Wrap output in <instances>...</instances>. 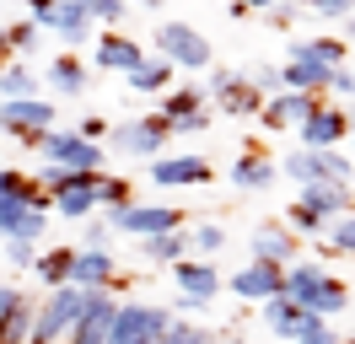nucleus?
I'll return each instance as SVG.
<instances>
[{
  "mask_svg": "<svg viewBox=\"0 0 355 344\" xmlns=\"http://www.w3.org/2000/svg\"><path fill=\"white\" fill-rule=\"evenodd\" d=\"M49 210L54 199L38 189V178H17L11 189L0 194V242H38L49 226Z\"/></svg>",
  "mask_w": 355,
  "mask_h": 344,
  "instance_id": "nucleus-1",
  "label": "nucleus"
},
{
  "mask_svg": "<svg viewBox=\"0 0 355 344\" xmlns=\"http://www.w3.org/2000/svg\"><path fill=\"white\" fill-rule=\"evenodd\" d=\"M81 312H87V291L81 285H54L33 312V344H70Z\"/></svg>",
  "mask_w": 355,
  "mask_h": 344,
  "instance_id": "nucleus-2",
  "label": "nucleus"
},
{
  "mask_svg": "<svg viewBox=\"0 0 355 344\" xmlns=\"http://www.w3.org/2000/svg\"><path fill=\"white\" fill-rule=\"evenodd\" d=\"M167 140H173V124L162 113H140V119L113 124L103 146L119 150V156H135V162H156V156H167Z\"/></svg>",
  "mask_w": 355,
  "mask_h": 344,
  "instance_id": "nucleus-3",
  "label": "nucleus"
},
{
  "mask_svg": "<svg viewBox=\"0 0 355 344\" xmlns=\"http://www.w3.org/2000/svg\"><path fill=\"white\" fill-rule=\"evenodd\" d=\"M280 178H291L296 189H318V183H355V162L345 150H291L280 156Z\"/></svg>",
  "mask_w": 355,
  "mask_h": 344,
  "instance_id": "nucleus-4",
  "label": "nucleus"
},
{
  "mask_svg": "<svg viewBox=\"0 0 355 344\" xmlns=\"http://www.w3.org/2000/svg\"><path fill=\"white\" fill-rule=\"evenodd\" d=\"M156 54L178 70H210L216 64V49L205 38L200 27H189V22H162L156 27Z\"/></svg>",
  "mask_w": 355,
  "mask_h": 344,
  "instance_id": "nucleus-5",
  "label": "nucleus"
},
{
  "mask_svg": "<svg viewBox=\"0 0 355 344\" xmlns=\"http://www.w3.org/2000/svg\"><path fill=\"white\" fill-rule=\"evenodd\" d=\"M38 156L54 162V167H70V172H103L108 146H97V140L76 135V129H49L44 140H38Z\"/></svg>",
  "mask_w": 355,
  "mask_h": 344,
  "instance_id": "nucleus-6",
  "label": "nucleus"
},
{
  "mask_svg": "<svg viewBox=\"0 0 355 344\" xmlns=\"http://www.w3.org/2000/svg\"><path fill=\"white\" fill-rule=\"evenodd\" d=\"M205 97L232 113V119H253V113H264V92L248 81L243 70H221V64H210V86H205Z\"/></svg>",
  "mask_w": 355,
  "mask_h": 344,
  "instance_id": "nucleus-7",
  "label": "nucleus"
},
{
  "mask_svg": "<svg viewBox=\"0 0 355 344\" xmlns=\"http://www.w3.org/2000/svg\"><path fill=\"white\" fill-rule=\"evenodd\" d=\"M173 322V307H151V301H119L108 344H156L162 328Z\"/></svg>",
  "mask_w": 355,
  "mask_h": 344,
  "instance_id": "nucleus-8",
  "label": "nucleus"
},
{
  "mask_svg": "<svg viewBox=\"0 0 355 344\" xmlns=\"http://www.w3.org/2000/svg\"><path fill=\"white\" fill-rule=\"evenodd\" d=\"M49 129H54V103L49 97H22V103H0V135L22 140V146L38 150Z\"/></svg>",
  "mask_w": 355,
  "mask_h": 344,
  "instance_id": "nucleus-9",
  "label": "nucleus"
},
{
  "mask_svg": "<svg viewBox=\"0 0 355 344\" xmlns=\"http://www.w3.org/2000/svg\"><path fill=\"white\" fill-rule=\"evenodd\" d=\"M183 221L189 215L183 210H173V205H124V210H108V226L113 232H124V237H162V232H183Z\"/></svg>",
  "mask_w": 355,
  "mask_h": 344,
  "instance_id": "nucleus-10",
  "label": "nucleus"
},
{
  "mask_svg": "<svg viewBox=\"0 0 355 344\" xmlns=\"http://www.w3.org/2000/svg\"><path fill=\"white\" fill-rule=\"evenodd\" d=\"M296 140H302V150H339L345 140H350V113L334 103H318L296 124Z\"/></svg>",
  "mask_w": 355,
  "mask_h": 344,
  "instance_id": "nucleus-11",
  "label": "nucleus"
},
{
  "mask_svg": "<svg viewBox=\"0 0 355 344\" xmlns=\"http://www.w3.org/2000/svg\"><path fill=\"white\" fill-rule=\"evenodd\" d=\"M27 17L38 22L44 33H60L65 43H87L92 22L81 11V0H27Z\"/></svg>",
  "mask_w": 355,
  "mask_h": 344,
  "instance_id": "nucleus-12",
  "label": "nucleus"
},
{
  "mask_svg": "<svg viewBox=\"0 0 355 344\" xmlns=\"http://www.w3.org/2000/svg\"><path fill=\"white\" fill-rule=\"evenodd\" d=\"M210 178H216V167H210V156H200V150H178V156H156L151 162L156 189H200Z\"/></svg>",
  "mask_w": 355,
  "mask_h": 344,
  "instance_id": "nucleus-13",
  "label": "nucleus"
},
{
  "mask_svg": "<svg viewBox=\"0 0 355 344\" xmlns=\"http://www.w3.org/2000/svg\"><path fill=\"white\" fill-rule=\"evenodd\" d=\"M226 285H232V296L264 307L269 296H280V291H286V264H264V258H253V264H243Z\"/></svg>",
  "mask_w": 355,
  "mask_h": 344,
  "instance_id": "nucleus-14",
  "label": "nucleus"
},
{
  "mask_svg": "<svg viewBox=\"0 0 355 344\" xmlns=\"http://www.w3.org/2000/svg\"><path fill=\"white\" fill-rule=\"evenodd\" d=\"M259 312H264V328L269 334H275V339H302V334H307L312 322H329V318H318V312H312V307H302V301H291L286 291H280V296H269L264 307H259Z\"/></svg>",
  "mask_w": 355,
  "mask_h": 344,
  "instance_id": "nucleus-15",
  "label": "nucleus"
},
{
  "mask_svg": "<svg viewBox=\"0 0 355 344\" xmlns=\"http://www.w3.org/2000/svg\"><path fill=\"white\" fill-rule=\"evenodd\" d=\"M113 318H119V301H113V291H87V312H81V322H76L70 344H108Z\"/></svg>",
  "mask_w": 355,
  "mask_h": 344,
  "instance_id": "nucleus-16",
  "label": "nucleus"
},
{
  "mask_svg": "<svg viewBox=\"0 0 355 344\" xmlns=\"http://www.w3.org/2000/svg\"><path fill=\"white\" fill-rule=\"evenodd\" d=\"M275 178H280V162L264 156V146H248L232 162V189L237 194H264V189H275Z\"/></svg>",
  "mask_w": 355,
  "mask_h": 344,
  "instance_id": "nucleus-17",
  "label": "nucleus"
},
{
  "mask_svg": "<svg viewBox=\"0 0 355 344\" xmlns=\"http://www.w3.org/2000/svg\"><path fill=\"white\" fill-rule=\"evenodd\" d=\"M296 242L302 237L291 232L286 221H259L248 232V248H253V258H264V264H296Z\"/></svg>",
  "mask_w": 355,
  "mask_h": 344,
  "instance_id": "nucleus-18",
  "label": "nucleus"
},
{
  "mask_svg": "<svg viewBox=\"0 0 355 344\" xmlns=\"http://www.w3.org/2000/svg\"><path fill=\"white\" fill-rule=\"evenodd\" d=\"M119 280V258L108 248H76V264H70V285L81 291H108Z\"/></svg>",
  "mask_w": 355,
  "mask_h": 344,
  "instance_id": "nucleus-19",
  "label": "nucleus"
},
{
  "mask_svg": "<svg viewBox=\"0 0 355 344\" xmlns=\"http://www.w3.org/2000/svg\"><path fill=\"white\" fill-rule=\"evenodd\" d=\"M146 54H151V49H140V43L124 38V33H103V38L92 43V64H97V70H113V76H130Z\"/></svg>",
  "mask_w": 355,
  "mask_h": 344,
  "instance_id": "nucleus-20",
  "label": "nucleus"
},
{
  "mask_svg": "<svg viewBox=\"0 0 355 344\" xmlns=\"http://www.w3.org/2000/svg\"><path fill=\"white\" fill-rule=\"evenodd\" d=\"M97 178H103V172H81L65 194H54V215H60V221H92V215L103 210V199H97Z\"/></svg>",
  "mask_w": 355,
  "mask_h": 344,
  "instance_id": "nucleus-21",
  "label": "nucleus"
},
{
  "mask_svg": "<svg viewBox=\"0 0 355 344\" xmlns=\"http://www.w3.org/2000/svg\"><path fill=\"white\" fill-rule=\"evenodd\" d=\"M173 280H178L183 296H200V301L221 296V269H216L210 258H183V264H173Z\"/></svg>",
  "mask_w": 355,
  "mask_h": 344,
  "instance_id": "nucleus-22",
  "label": "nucleus"
},
{
  "mask_svg": "<svg viewBox=\"0 0 355 344\" xmlns=\"http://www.w3.org/2000/svg\"><path fill=\"white\" fill-rule=\"evenodd\" d=\"M280 76H286V92H312V97L334 86V70H329V64H318V60H307V54H286Z\"/></svg>",
  "mask_w": 355,
  "mask_h": 344,
  "instance_id": "nucleus-23",
  "label": "nucleus"
},
{
  "mask_svg": "<svg viewBox=\"0 0 355 344\" xmlns=\"http://www.w3.org/2000/svg\"><path fill=\"white\" fill-rule=\"evenodd\" d=\"M312 108H318V97H312V92H275V97L264 103V124H269V129H296Z\"/></svg>",
  "mask_w": 355,
  "mask_h": 344,
  "instance_id": "nucleus-24",
  "label": "nucleus"
},
{
  "mask_svg": "<svg viewBox=\"0 0 355 344\" xmlns=\"http://www.w3.org/2000/svg\"><path fill=\"white\" fill-rule=\"evenodd\" d=\"M44 81H49V92H60V97H81V92L92 86V70L76 60V54H54Z\"/></svg>",
  "mask_w": 355,
  "mask_h": 344,
  "instance_id": "nucleus-25",
  "label": "nucleus"
},
{
  "mask_svg": "<svg viewBox=\"0 0 355 344\" xmlns=\"http://www.w3.org/2000/svg\"><path fill=\"white\" fill-rule=\"evenodd\" d=\"M296 199H302L307 210H318L323 221H339V215H350V205H355L350 183H318V189H302Z\"/></svg>",
  "mask_w": 355,
  "mask_h": 344,
  "instance_id": "nucleus-26",
  "label": "nucleus"
},
{
  "mask_svg": "<svg viewBox=\"0 0 355 344\" xmlns=\"http://www.w3.org/2000/svg\"><path fill=\"white\" fill-rule=\"evenodd\" d=\"M124 86H130V92H156V97H162V92L173 86V64L162 60V54H146V60L124 76Z\"/></svg>",
  "mask_w": 355,
  "mask_h": 344,
  "instance_id": "nucleus-27",
  "label": "nucleus"
},
{
  "mask_svg": "<svg viewBox=\"0 0 355 344\" xmlns=\"http://www.w3.org/2000/svg\"><path fill=\"white\" fill-rule=\"evenodd\" d=\"M38 70H27L22 60H11L0 70V103H22V97H38Z\"/></svg>",
  "mask_w": 355,
  "mask_h": 344,
  "instance_id": "nucleus-28",
  "label": "nucleus"
},
{
  "mask_svg": "<svg viewBox=\"0 0 355 344\" xmlns=\"http://www.w3.org/2000/svg\"><path fill=\"white\" fill-rule=\"evenodd\" d=\"M302 307H312V312H318V318H339V312H345V307H350V285H345V280H323V285H318V291H312L307 301H302Z\"/></svg>",
  "mask_w": 355,
  "mask_h": 344,
  "instance_id": "nucleus-29",
  "label": "nucleus"
},
{
  "mask_svg": "<svg viewBox=\"0 0 355 344\" xmlns=\"http://www.w3.org/2000/svg\"><path fill=\"white\" fill-rule=\"evenodd\" d=\"M140 248H146V258H151V264H183V258L194 253L189 232H162V237H146Z\"/></svg>",
  "mask_w": 355,
  "mask_h": 344,
  "instance_id": "nucleus-30",
  "label": "nucleus"
},
{
  "mask_svg": "<svg viewBox=\"0 0 355 344\" xmlns=\"http://www.w3.org/2000/svg\"><path fill=\"white\" fill-rule=\"evenodd\" d=\"M70 264H76V248H49V253H38L33 275L44 280V291H54V285H70Z\"/></svg>",
  "mask_w": 355,
  "mask_h": 344,
  "instance_id": "nucleus-31",
  "label": "nucleus"
},
{
  "mask_svg": "<svg viewBox=\"0 0 355 344\" xmlns=\"http://www.w3.org/2000/svg\"><path fill=\"white\" fill-rule=\"evenodd\" d=\"M291 54H307V60L329 64V70H345L350 43H345V38H302V43H291Z\"/></svg>",
  "mask_w": 355,
  "mask_h": 344,
  "instance_id": "nucleus-32",
  "label": "nucleus"
},
{
  "mask_svg": "<svg viewBox=\"0 0 355 344\" xmlns=\"http://www.w3.org/2000/svg\"><path fill=\"white\" fill-rule=\"evenodd\" d=\"M205 108V86H167V92H162V108H156V113H162V119H167V124H178V119H183V113H200Z\"/></svg>",
  "mask_w": 355,
  "mask_h": 344,
  "instance_id": "nucleus-33",
  "label": "nucleus"
},
{
  "mask_svg": "<svg viewBox=\"0 0 355 344\" xmlns=\"http://www.w3.org/2000/svg\"><path fill=\"white\" fill-rule=\"evenodd\" d=\"M323 280H329V269H323V264H286V296H291V301H307Z\"/></svg>",
  "mask_w": 355,
  "mask_h": 344,
  "instance_id": "nucleus-34",
  "label": "nucleus"
},
{
  "mask_svg": "<svg viewBox=\"0 0 355 344\" xmlns=\"http://www.w3.org/2000/svg\"><path fill=\"white\" fill-rule=\"evenodd\" d=\"M97 199H103V210H124V205H135V183L103 172V178H97Z\"/></svg>",
  "mask_w": 355,
  "mask_h": 344,
  "instance_id": "nucleus-35",
  "label": "nucleus"
},
{
  "mask_svg": "<svg viewBox=\"0 0 355 344\" xmlns=\"http://www.w3.org/2000/svg\"><path fill=\"white\" fill-rule=\"evenodd\" d=\"M81 11H87V22H97V27H119V22L130 17V0H81Z\"/></svg>",
  "mask_w": 355,
  "mask_h": 344,
  "instance_id": "nucleus-36",
  "label": "nucleus"
},
{
  "mask_svg": "<svg viewBox=\"0 0 355 344\" xmlns=\"http://www.w3.org/2000/svg\"><path fill=\"white\" fill-rule=\"evenodd\" d=\"M286 226H291V232H296V237H323V232H329V221H323V215H318V210H307L302 199H296V205H291V210H286Z\"/></svg>",
  "mask_w": 355,
  "mask_h": 344,
  "instance_id": "nucleus-37",
  "label": "nucleus"
},
{
  "mask_svg": "<svg viewBox=\"0 0 355 344\" xmlns=\"http://www.w3.org/2000/svg\"><path fill=\"white\" fill-rule=\"evenodd\" d=\"M189 242H194V253L200 258H216L226 248V226H216V221H200L194 232H189Z\"/></svg>",
  "mask_w": 355,
  "mask_h": 344,
  "instance_id": "nucleus-38",
  "label": "nucleus"
},
{
  "mask_svg": "<svg viewBox=\"0 0 355 344\" xmlns=\"http://www.w3.org/2000/svg\"><path fill=\"white\" fill-rule=\"evenodd\" d=\"M323 248H329V253H355V215H339V221H329Z\"/></svg>",
  "mask_w": 355,
  "mask_h": 344,
  "instance_id": "nucleus-39",
  "label": "nucleus"
},
{
  "mask_svg": "<svg viewBox=\"0 0 355 344\" xmlns=\"http://www.w3.org/2000/svg\"><path fill=\"white\" fill-rule=\"evenodd\" d=\"M38 33H44V27H38L33 17L11 22V27H6V43H11V54H33V49H38Z\"/></svg>",
  "mask_w": 355,
  "mask_h": 344,
  "instance_id": "nucleus-40",
  "label": "nucleus"
},
{
  "mask_svg": "<svg viewBox=\"0 0 355 344\" xmlns=\"http://www.w3.org/2000/svg\"><path fill=\"white\" fill-rule=\"evenodd\" d=\"M243 76L259 86V92H264V103L275 97V92H286V76H280V64H253V70H243Z\"/></svg>",
  "mask_w": 355,
  "mask_h": 344,
  "instance_id": "nucleus-41",
  "label": "nucleus"
},
{
  "mask_svg": "<svg viewBox=\"0 0 355 344\" xmlns=\"http://www.w3.org/2000/svg\"><path fill=\"white\" fill-rule=\"evenodd\" d=\"M200 339H205V328H200V322L173 318L167 328H162V339H156V344H200Z\"/></svg>",
  "mask_w": 355,
  "mask_h": 344,
  "instance_id": "nucleus-42",
  "label": "nucleus"
},
{
  "mask_svg": "<svg viewBox=\"0 0 355 344\" xmlns=\"http://www.w3.org/2000/svg\"><path fill=\"white\" fill-rule=\"evenodd\" d=\"M27 301V291H17V285H0V344H6V328H11V318H17V307Z\"/></svg>",
  "mask_w": 355,
  "mask_h": 344,
  "instance_id": "nucleus-43",
  "label": "nucleus"
},
{
  "mask_svg": "<svg viewBox=\"0 0 355 344\" xmlns=\"http://www.w3.org/2000/svg\"><path fill=\"white\" fill-rule=\"evenodd\" d=\"M302 6H312L318 17H329V22H345V17H355V0H302Z\"/></svg>",
  "mask_w": 355,
  "mask_h": 344,
  "instance_id": "nucleus-44",
  "label": "nucleus"
},
{
  "mask_svg": "<svg viewBox=\"0 0 355 344\" xmlns=\"http://www.w3.org/2000/svg\"><path fill=\"white\" fill-rule=\"evenodd\" d=\"M6 264L33 269V264H38V242H6Z\"/></svg>",
  "mask_w": 355,
  "mask_h": 344,
  "instance_id": "nucleus-45",
  "label": "nucleus"
},
{
  "mask_svg": "<svg viewBox=\"0 0 355 344\" xmlns=\"http://www.w3.org/2000/svg\"><path fill=\"white\" fill-rule=\"evenodd\" d=\"M205 129H210V108H200V113H183V119L173 124V135H205Z\"/></svg>",
  "mask_w": 355,
  "mask_h": 344,
  "instance_id": "nucleus-46",
  "label": "nucleus"
},
{
  "mask_svg": "<svg viewBox=\"0 0 355 344\" xmlns=\"http://www.w3.org/2000/svg\"><path fill=\"white\" fill-rule=\"evenodd\" d=\"M296 344H345V339H339V328H334V322H312Z\"/></svg>",
  "mask_w": 355,
  "mask_h": 344,
  "instance_id": "nucleus-47",
  "label": "nucleus"
},
{
  "mask_svg": "<svg viewBox=\"0 0 355 344\" xmlns=\"http://www.w3.org/2000/svg\"><path fill=\"white\" fill-rule=\"evenodd\" d=\"M178 312L173 318H205V312H210V301H200V296H183V291H178V301H173Z\"/></svg>",
  "mask_w": 355,
  "mask_h": 344,
  "instance_id": "nucleus-48",
  "label": "nucleus"
},
{
  "mask_svg": "<svg viewBox=\"0 0 355 344\" xmlns=\"http://www.w3.org/2000/svg\"><path fill=\"white\" fill-rule=\"evenodd\" d=\"M296 11H302V6H296V0H275V6H269L264 17L275 22V27H291V22H296Z\"/></svg>",
  "mask_w": 355,
  "mask_h": 344,
  "instance_id": "nucleus-49",
  "label": "nucleus"
},
{
  "mask_svg": "<svg viewBox=\"0 0 355 344\" xmlns=\"http://www.w3.org/2000/svg\"><path fill=\"white\" fill-rule=\"evenodd\" d=\"M108 119H97V113H87V119H81V124H76V135H87V140H97V146H103V135H108Z\"/></svg>",
  "mask_w": 355,
  "mask_h": 344,
  "instance_id": "nucleus-50",
  "label": "nucleus"
},
{
  "mask_svg": "<svg viewBox=\"0 0 355 344\" xmlns=\"http://www.w3.org/2000/svg\"><path fill=\"white\" fill-rule=\"evenodd\" d=\"M108 221H87V242H81V248H108Z\"/></svg>",
  "mask_w": 355,
  "mask_h": 344,
  "instance_id": "nucleus-51",
  "label": "nucleus"
},
{
  "mask_svg": "<svg viewBox=\"0 0 355 344\" xmlns=\"http://www.w3.org/2000/svg\"><path fill=\"white\" fill-rule=\"evenodd\" d=\"M329 92H339V97H350L355 103V70H334V86Z\"/></svg>",
  "mask_w": 355,
  "mask_h": 344,
  "instance_id": "nucleus-52",
  "label": "nucleus"
},
{
  "mask_svg": "<svg viewBox=\"0 0 355 344\" xmlns=\"http://www.w3.org/2000/svg\"><path fill=\"white\" fill-rule=\"evenodd\" d=\"M17 178H22V172H17V167H0V194L11 189V183H17Z\"/></svg>",
  "mask_w": 355,
  "mask_h": 344,
  "instance_id": "nucleus-53",
  "label": "nucleus"
},
{
  "mask_svg": "<svg viewBox=\"0 0 355 344\" xmlns=\"http://www.w3.org/2000/svg\"><path fill=\"white\" fill-rule=\"evenodd\" d=\"M6 54H11V43H6V27H0V70H6Z\"/></svg>",
  "mask_w": 355,
  "mask_h": 344,
  "instance_id": "nucleus-54",
  "label": "nucleus"
},
{
  "mask_svg": "<svg viewBox=\"0 0 355 344\" xmlns=\"http://www.w3.org/2000/svg\"><path fill=\"white\" fill-rule=\"evenodd\" d=\"M248 11H269V6H275V0H243Z\"/></svg>",
  "mask_w": 355,
  "mask_h": 344,
  "instance_id": "nucleus-55",
  "label": "nucleus"
},
{
  "mask_svg": "<svg viewBox=\"0 0 355 344\" xmlns=\"http://www.w3.org/2000/svg\"><path fill=\"white\" fill-rule=\"evenodd\" d=\"M200 344H226V339H216V334H205V339H200Z\"/></svg>",
  "mask_w": 355,
  "mask_h": 344,
  "instance_id": "nucleus-56",
  "label": "nucleus"
},
{
  "mask_svg": "<svg viewBox=\"0 0 355 344\" xmlns=\"http://www.w3.org/2000/svg\"><path fill=\"white\" fill-rule=\"evenodd\" d=\"M130 6H156V0H130Z\"/></svg>",
  "mask_w": 355,
  "mask_h": 344,
  "instance_id": "nucleus-57",
  "label": "nucleus"
},
{
  "mask_svg": "<svg viewBox=\"0 0 355 344\" xmlns=\"http://www.w3.org/2000/svg\"><path fill=\"white\" fill-rule=\"evenodd\" d=\"M350 146H355V129H350Z\"/></svg>",
  "mask_w": 355,
  "mask_h": 344,
  "instance_id": "nucleus-58",
  "label": "nucleus"
},
{
  "mask_svg": "<svg viewBox=\"0 0 355 344\" xmlns=\"http://www.w3.org/2000/svg\"><path fill=\"white\" fill-rule=\"evenodd\" d=\"M226 344H243V339H226Z\"/></svg>",
  "mask_w": 355,
  "mask_h": 344,
  "instance_id": "nucleus-59",
  "label": "nucleus"
}]
</instances>
